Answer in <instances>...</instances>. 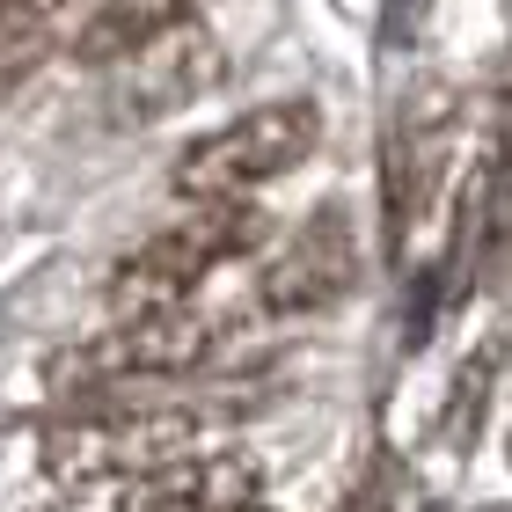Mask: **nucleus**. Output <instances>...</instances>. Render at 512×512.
Returning <instances> with one entry per match:
<instances>
[{"mask_svg": "<svg viewBox=\"0 0 512 512\" xmlns=\"http://www.w3.org/2000/svg\"><path fill=\"white\" fill-rule=\"evenodd\" d=\"M198 454V417L191 410H110L74 403L59 425H44V476L59 483H139L169 461Z\"/></svg>", "mask_w": 512, "mask_h": 512, "instance_id": "nucleus-1", "label": "nucleus"}, {"mask_svg": "<svg viewBox=\"0 0 512 512\" xmlns=\"http://www.w3.org/2000/svg\"><path fill=\"white\" fill-rule=\"evenodd\" d=\"M271 235V220L256 213L249 198H227V205H198L191 220L161 227V235H147L125 264H118V300L125 315H147V308H183L191 300V286H205L220 264H235V256H249L256 242Z\"/></svg>", "mask_w": 512, "mask_h": 512, "instance_id": "nucleus-2", "label": "nucleus"}, {"mask_svg": "<svg viewBox=\"0 0 512 512\" xmlns=\"http://www.w3.org/2000/svg\"><path fill=\"white\" fill-rule=\"evenodd\" d=\"M315 139H322L315 103H256V110H242L235 125H220V132H205V139H191V147H183L176 191L191 198V205L249 198L256 183L300 169V161L315 154Z\"/></svg>", "mask_w": 512, "mask_h": 512, "instance_id": "nucleus-3", "label": "nucleus"}, {"mask_svg": "<svg viewBox=\"0 0 512 512\" xmlns=\"http://www.w3.org/2000/svg\"><path fill=\"white\" fill-rule=\"evenodd\" d=\"M205 359H213V322L191 308H147L125 315L110 337H96L81 359H66V388H74V403H96L118 381H169Z\"/></svg>", "mask_w": 512, "mask_h": 512, "instance_id": "nucleus-4", "label": "nucleus"}, {"mask_svg": "<svg viewBox=\"0 0 512 512\" xmlns=\"http://www.w3.org/2000/svg\"><path fill=\"white\" fill-rule=\"evenodd\" d=\"M242 505H264V469H256V454L235 447H198L139 483H118V512H242Z\"/></svg>", "mask_w": 512, "mask_h": 512, "instance_id": "nucleus-5", "label": "nucleus"}, {"mask_svg": "<svg viewBox=\"0 0 512 512\" xmlns=\"http://www.w3.org/2000/svg\"><path fill=\"white\" fill-rule=\"evenodd\" d=\"M447 147H454V96H447V81L410 88V103L395 110V125H388V227L395 235L425 213L432 183H439V169H447Z\"/></svg>", "mask_w": 512, "mask_h": 512, "instance_id": "nucleus-6", "label": "nucleus"}, {"mask_svg": "<svg viewBox=\"0 0 512 512\" xmlns=\"http://www.w3.org/2000/svg\"><path fill=\"white\" fill-rule=\"evenodd\" d=\"M344 286H352V235H344L337 213H315L286 242V256L264 271V300L271 308H330Z\"/></svg>", "mask_w": 512, "mask_h": 512, "instance_id": "nucleus-7", "label": "nucleus"}, {"mask_svg": "<svg viewBox=\"0 0 512 512\" xmlns=\"http://www.w3.org/2000/svg\"><path fill=\"white\" fill-rule=\"evenodd\" d=\"M125 66H132V103L139 110H169V103L198 96V88L220 74V52H213V30L176 22L169 37H154L147 52H132Z\"/></svg>", "mask_w": 512, "mask_h": 512, "instance_id": "nucleus-8", "label": "nucleus"}, {"mask_svg": "<svg viewBox=\"0 0 512 512\" xmlns=\"http://www.w3.org/2000/svg\"><path fill=\"white\" fill-rule=\"evenodd\" d=\"M191 15V0H110V8L81 30V59L88 66H110V59H132V52H147L154 37H169L176 22Z\"/></svg>", "mask_w": 512, "mask_h": 512, "instance_id": "nucleus-9", "label": "nucleus"}, {"mask_svg": "<svg viewBox=\"0 0 512 512\" xmlns=\"http://www.w3.org/2000/svg\"><path fill=\"white\" fill-rule=\"evenodd\" d=\"M417 15H425V0H388L381 37H388V44H395V37H410V30H417Z\"/></svg>", "mask_w": 512, "mask_h": 512, "instance_id": "nucleus-10", "label": "nucleus"}, {"mask_svg": "<svg viewBox=\"0 0 512 512\" xmlns=\"http://www.w3.org/2000/svg\"><path fill=\"white\" fill-rule=\"evenodd\" d=\"M15 8H44V0H0V15H15Z\"/></svg>", "mask_w": 512, "mask_h": 512, "instance_id": "nucleus-11", "label": "nucleus"}, {"mask_svg": "<svg viewBox=\"0 0 512 512\" xmlns=\"http://www.w3.org/2000/svg\"><path fill=\"white\" fill-rule=\"evenodd\" d=\"M498 88H505V103H512V59H505V81H498Z\"/></svg>", "mask_w": 512, "mask_h": 512, "instance_id": "nucleus-12", "label": "nucleus"}, {"mask_svg": "<svg viewBox=\"0 0 512 512\" xmlns=\"http://www.w3.org/2000/svg\"><path fill=\"white\" fill-rule=\"evenodd\" d=\"M242 512H271V505H242Z\"/></svg>", "mask_w": 512, "mask_h": 512, "instance_id": "nucleus-13", "label": "nucleus"}, {"mask_svg": "<svg viewBox=\"0 0 512 512\" xmlns=\"http://www.w3.org/2000/svg\"><path fill=\"white\" fill-rule=\"evenodd\" d=\"M483 512H512V505H483Z\"/></svg>", "mask_w": 512, "mask_h": 512, "instance_id": "nucleus-14", "label": "nucleus"}]
</instances>
